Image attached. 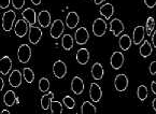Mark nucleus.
<instances>
[{
    "mask_svg": "<svg viewBox=\"0 0 156 114\" xmlns=\"http://www.w3.org/2000/svg\"><path fill=\"white\" fill-rule=\"evenodd\" d=\"M16 18V14L14 11L9 10V11L5 12L2 15V29L5 31H10L13 28L14 21Z\"/></svg>",
    "mask_w": 156,
    "mask_h": 114,
    "instance_id": "1",
    "label": "nucleus"
},
{
    "mask_svg": "<svg viewBox=\"0 0 156 114\" xmlns=\"http://www.w3.org/2000/svg\"><path fill=\"white\" fill-rule=\"evenodd\" d=\"M17 57H19L20 62L22 64H27L31 57V48H29L28 44H21L17 51Z\"/></svg>",
    "mask_w": 156,
    "mask_h": 114,
    "instance_id": "2",
    "label": "nucleus"
},
{
    "mask_svg": "<svg viewBox=\"0 0 156 114\" xmlns=\"http://www.w3.org/2000/svg\"><path fill=\"white\" fill-rule=\"evenodd\" d=\"M64 30H65V26L62 20H55L53 22V24H52V26H51L50 34L53 39H58L62 34Z\"/></svg>",
    "mask_w": 156,
    "mask_h": 114,
    "instance_id": "3",
    "label": "nucleus"
},
{
    "mask_svg": "<svg viewBox=\"0 0 156 114\" xmlns=\"http://www.w3.org/2000/svg\"><path fill=\"white\" fill-rule=\"evenodd\" d=\"M107 31V24L106 21H103L102 18H96L93 23V34L96 37L105 36Z\"/></svg>",
    "mask_w": 156,
    "mask_h": 114,
    "instance_id": "4",
    "label": "nucleus"
},
{
    "mask_svg": "<svg viewBox=\"0 0 156 114\" xmlns=\"http://www.w3.org/2000/svg\"><path fill=\"white\" fill-rule=\"evenodd\" d=\"M29 24L25 21V20H19V21L16 22L15 24V27H14V31H15V34L19 38H23V37L26 36L27 31L29 29Z\"/></svg>",
    "mask_w": 156,
    "mask_h": 114,
    "instance_id": "5",
    "label": "nucleus"
},
{
    "mask_svg": "<svg viewBox=\"0 0 156 114\" xmlns=\"http://www.w3.org/2000/svg\"><path fill=\"white\" fill-rule=\"evenodd\" d=\"M124 55L122 54L121 52H114L112 54L110 58V64H111V67L115 70H119V69L122 68L123 64H124Z\"/></svg>",
    "mask_w": 156,
    "mask_h": 114,
    "instance_id": "6",
    "label": "nucleus"
},
{
    "mask_svg": "<svg viewBox=\"0 0 156 114\" xmlns=\"http://www.w3.org/2000/svg\"><path fill=\"white\" fill-rule=\"evenodd\" d=\"M53 73L57 79L65 78L67 74V66L62 60H57L53 65Z\"/></svg>",
    "mask_w": 156,
    "mask_h": 114,
    "instance_id": "7",
    "label": "nucleus"
},
{
    "mask_svg": "<svg viewBox=\"0 0 156 114\" xmlns=\"http://www.w3.org/2000/svg\"><path fill=\"white\" fill-rule=\"evenodd\" d=\"M74 38H76V43L80 44V45H84L90 39V34H88L87 29L85 27H80L79 29H76Z\"/></svg>",
    "mask_w": 156,
    "mask_h": 114,
    "instance_id": "8",
    "label": "nucleus"
},
{
    "mask_svg": "<svg viewBox=\"0 0 156 114\" xmlns=\"http://www.w3.org/2000/svg\"><path fill=\"white\" fill-rule=\"evenodd\" d=\"M128 86V79L126 74H117L114 80V87L117 91H126Z\"/></svg>",
    "mask_w": 156,
    "mask_h": 114,
    "instance_id": "9",
    "label": "nucleus"
},
{
    "mask_svg": "<svg viewBox=\"0 0 156 114\" xmlns=\"http://www.w3.org/2000/svg\"><path fill=\"white\" fill-rule=\"evenodd\" d=\"M42 37V30L39 27L34 25L29 26V41L31 44H36L39 43L40 39Z\"/></svg>",
    "mask_w": 156,
    "mask_h": 114,
    "instance_id": "10",
    "label": "nucleus"
},
{
    "mask_svg": "<svg viewBox=\"0 0 156 114\" xmlns=\"http://www.w3.org/2000/svg\"><path fill=\"white\" fill-rule=\"evenodd\" d=\"M90 97L92 101L94 102H98L100 101L101 97H102V91H101L100 86L97 83H92L90 88Z\"/></svg>",
    "mask_w": 156,
    "mask_h": 114,
    "instance_id": "11",
    "label": "nucleus"
},
{
    "mask_svg": "<svg viewBox=\"0 0 156 114\" xmlns=\"http://www.w3.org/2000/svg\"><path fill=\"white\" fill-rule=\"evenodd\" d=\"M110 30L115 37H119L124 31V24L122 23V21H119V18H114L110 22Z\"/></svg>",
    "mask_w": 156,
    "mask_h": 114,
    "instance_id": "12",
    "label": "nucleus"
},
{
    "mask_svg": "<svg viewBox=\"0 0 156 114\" xmlns=\"http://www.w3.org/2000/svg\"><path fill=\"white\" fill-rule=\"evenodd\" d=\"M22 16H23L24 20L29 24V26L34 25L36 22H37L36 12H34V10L31 9V8H27V9L24 10V11L22 12Z\"/></svg>",
    "mask_w": 156,
    "mask_h": 114,
    "instance_id": "13",
    "label": "nucleus"
},
{
    "mask_svg": "<svg viewBox=\"0 0 156 114\" xmlns=\"http://www.w3.org/2000/svg\"><path fill=\"white\" fill-rule=\"evenodd\" d=\"M71 89L76 95H81L84 91V82L80 77H74L71 81Z\"/></svg>",
    "mask_w": 156,
    "mask_h": 114,
    "instance_id": "14",
    "label": "nucleus"
},
{
    "mask_svg": "<svg viewBox=\"0 0 156 114\" xmlns=\"http://www.w3.org/2000/svg\"><path fill=\"white\" fill-rule=\"evenodd\" d=\"M79 22H80V17H79L76 12H69V13L67 14L66 25L68 26V28H70V29L76 28V26H78Z\"/></svg>",
    "mask_w": 156,
    "mask_h": 114,
    "instance_id": "15",
    "label": "nucleus"
},
{
    "mask_svg": "<svg viewBox=\"0 0 156 114\" xmlns=\"http://www.w3.org/2000/svg\"><path fill=\"white\" fill-rule=\"evenodd\" d=\"M9 84L12 87L16 88V87L21 86L22 84V73L20 72V70H13L12 73L9 77Z\"/></svg>",
    "mask_w": 156,
    "mask_h": 114,
    "instance_id": "16",
    "label": "nucleus"
},
{
    "mask_svg": "<svg viewBox=\"0 0 156 114\" xmlns=\"http://www.w3.org/2000/svg\"><path fill=\"white\" fill-rule=\"evenodd\" d=\"M144 34H145V28L143 26H137L133 30V43L136 45H139L141 42L143 41L144 39Z\"/></svg>",
    "mask_w": 156,
    "mask_h": 114,
    "instance_id": "17",
    "label": "nucleus"
},
{
    "mask_svg": "<svg viewBox=\"0 0 156 114\" xmlns=\"http://www.w3.org/2000/svg\"><path fill=\"white\" fill-rule=\"evenodd\" d=\"M38 22H39L40 26L43 28H46L50 26L51 24V14L48 13V11L43 10L39 13L38 15Z\"/></svg>",
    "mask_w": 156,
    "mask_h": 114,
    "instance_id": "18",
    "label": "nucleus"
},
{
    "mask_svg": "<svg viewBox=\"0 0 156 114\" xmlns=\"http://www.w3.org/2000/svg\"><path fill=\"white\" fill-rule=\"evenodd\" d=\"M90 60V52L86 48H82L76 53V62L80 65H86Z\"/></svg>",
    "mask_w": 156,
    "mask_h": 114,
    "instance_id": "19",
    "label": "nucleus"
},
{
    "mask_svg": "<svg viewBox=\"0 0 156 114\" xmlns=\"http://www.w3.org/2000/svg\"><path fill=\"white\" fill-rule=\"evenodd\" d=\"M0 64H1V68H0L1 73H2L3 75L8 74V73L10 72V70H11V68H12L11 58H10L9 56H3L2 58L0 59Z\"/></svg>",
    "mask_w": 156,
    "mask_h": 114,
    "instance_id": "20",
    "label": "nucleus"
},
{
    "mask_svg": "<svg viewBox=\"0 0 156 114\" xmlns=\"http://www.w3.org/2000/svg\"><path fill=\"white\" fill-rule=\"evenodd\" d=\"M103 73H105V71H103L102 66H101L99 62H96V64L93 65L92 75H93V78H94V80H96V81L101 80V79L103 78Z\"/></svg>",
    "mask_w": 156,
    "mask_h": 114,
    "instance_id": "21",
    "label": "nucleus"
},
{
    "mask_svg": "<svg viewBox=\"0 0 156 114\" xmlns=\"http://www.w3.org/2000/svg\"><path fill=\"white\" fill-rule=\"evenodd\" d=\"M99 12H100L101 15L105 16L106 20H110L111 16L114 13V8H113V5L111 3H106V5H101Z\"/></svg>",
    "mask_w": 156,
    "mask_h": 114,
    "instance_id": "22",
    "label": "nucleus"
},
{
    "mask_svg": "<svg viewBox=\"0 0 156 114\" xmlns=\"http://www.w3.org/2000/svg\"><path fill=\"white\" fill-rule=\"evenodd\" d=\"M3 101L7 107H12L15 102H17V98L13 91H8L3 96Z\"/></svg>",
    "mask_w": 156,
    "mask_h": 114,
    "instance_id": "23",
    "label": "nucleus"
},
{
    "mask_svg": "<svg viewBox=\"0 0 156 114\" xmlns=\"http://www.w3.org/2000/svg\"><path fill=\"white\" fill-rule=\"evenodd\" d=\"M131 43H133V42H131L130 37H129L128 34H124V36L121 37L119 40V48H122L123 51H128L131 46Z\"/></svg>",
    "mask_w": 156,
    "mask_h": 114,
    "instance_id": "24",
    "label": "nucleus"
},
{
    "mask_svg": "<svg viewBox=\"0 0 156 114\" xmlns=\"http://www.w3.org/2000/svg\"><path fill=\"white\" fill-rule=\"evenodd\" d=\"M54 98V94L52 91L48 93L46 95H43L41 97V108L43 110H48L51 107V102Z\"/></svg>",
    "mask_w": 156,
    "mask_h": 114,
    "instance_id": "25",
    "label": "nucleus"
},
{
    "mask_svg": "<svg viewBox=\"0 0 156 114\" xmlns=\"http://www.w3.org/2000/svg\"><path fill=\"white\" fill-rule=\"evenodd\" d=\"M139 53H140L141 56L144 57V58L149 57L150 55L152 54V45L147 40L143 42L142 45L140 46V48H139Z\"/></svg>",
    "mask_w": 156,
    "mask_h": 114,
    "instance_id": "26",
    "label": "nucleus"
},
{
    "mask_svg": "<svg viewBox=\"0 0 156 114\" xmlns=\"http://www.w3.org/2000/svg\"><path fill=\"white\" fill-rule=\"evenodd\" d=\"M62 44L64 50L70 51L73 48V39H72V37L70 34H64L62 39Z\"/></svg>",
    "mask_w": 156,
    "mask_h": 114,
    "instance_id": "27",
    "label": "nucleus"
},
{
    "mask_svg": "<svg viewBox=\"0 0 156 114\" xmlns=\"http://www.w3.org/2000/svg\"><path fill=\"white\" fill-rule=\"evenodd\" d=\"M97 109L96 107H94L93 103H90V101H84L81 107V113L86 114V113H96Z\"/></svg>",
    "mask_w": 156,
    "mask_h": 114,
    "instance_id": "28",
    "label": "nucleus"
},
{
    "mask_svg": "<svg viewBox=\"0 0 156 114\" xmlns=\"http://www.w3.org/2000/svg\"><path fill=\"white\" fill-rule=\"evenodd\" d=\"M23 75H24V79L27 83L31 84L34 80V71L31 70L30 68H24L23 70Z\"/></svg>",
    "mask_w": 156,
    "mask_h": 114,
    "instance_id": "29",
    "label": "nucleus"
},
{
    "mask_svg": "<svg viewBox=\"0 0 156 114\" xmlns=\"http://www.w3.org/2000/svg\"><path fill=\"white\" fill-rule=\"evenodd\" d=\"M137 95H138V98L140 99L141 101H144L145 99L147 98V96H149V93H147V88L144 86V85H140V86L138 87Z\"/></svg>",
    "mask_w": 156,
    "mask_h": 114,
    "instance_id": "30",
    "label": "nucleus"
},
{
    "mask_svg": "<svg viewBox=\"0 0 156 114\" xmlns=\"http://www.w3.org/2000/svg\"><path fill=\"white\" fill-rule=\"evenodd\" d=\"M154 27H155V21L152 16H150V17H147V24H145V31H147V36H151L154 30Z\"/></svg>",
    "mask_w": 156,
    "mask_h": 114,
    "instance_id": "31",
    "label": "nucleus"
},
{
    "mask_svg": "<svg viewBox=\"0 0 156 114\" xmlns=\"http://www.w3.org/2000/svg\"><path fill=\"white\" fill-rule=\"evenodd\" d=\"M39 89L42 93H46L50 89V81L46 78H41L39 81Z\"/></svg>",
    "mask_w": 156,
    "mask_h": 114,
    "instance_id": "32",
    "label": "nucleus"
},
{
    "mask_svg": "<svg viewBox=\"0 0 156 114\" xmlns=\"http://www.w3.org/2000/svg\"><path fill=\"white\" fill-rule=\"evenodd\" d=\"M51 111L52 113H62V102L59 101H53L51 102Z\"/></svg>",
    "mask_w": 156,
    "mask_h": 114,
    "instance_id": "33",
    "label": "nucleus"
},
{
    "mask_svg": "<svg viewBox=\"0 0 156 114\" xmlns=\"http://www.w3.org/2000/svg\"><path fill=\"white\" fill-rule=\"evenodd\" d=\"M62 102H64V105H66L68 109H73V108L76 107V101L70 96H65L64 99H62Z\"/></svg>",
    "mask_w": 156,
    "mask_h": 114,
    "instance_id": "34",
    "label": "nucleus"
},
{
    "mask_svg": "<svg viewBox=\"0 0 156 114\" xmlns=\"http://www.w3.org/2000/svg\"><path fill=\"white\" fill-rule=\"evenodd\" d=\"M12 5L16 10H21L25 5V0H12Z\"/></svg>",
    "mask_w": 156,
    "mask_h": 114,
    "instance_id": "35",
    "label": "nucleus"
},
{
    "mask_svg": "<svg viewBox=\"0 0 156 114\" xmlns=\"http://www.w3.org/2000/svg\"><path fill=\"white\" fill-rule=\"evenodd\" d=\"M149 71H150V73H151L152 75L156 74V60H154V62H151V65H150V68H149Z\"/></svg>",
    "mask_w": 156,
    "mask_h": 114,
    "instance_id": "36",
    "label": "nucleus"
},
{
    "mask_svg": "<svg viewBox=\"0 0 156 114\" xmlns=\"http://www.w3.org/2000/svg\"><path fill=\"white\" fill-rule=\"evenodd\" d=\"M144 3L147 8L153 9V8L156 5V0H144Z\"/></svg>",
    "mask_w": 156,
    "mask_h": 114,
    "instance_id": "37",
    "label": "nucleus"
},
{
    "mask_svg": "<svg viewBox=\"0 0 156 114\" xmlns=\"http://www.w3.org/2000/svg\"><path fill=\"white\" fill-rule=\"evenodd\" d=\"M9 5H10V0H1V3H0L1 9H7Z\"/></svg>",
    "mask_w": 156,
    "mask_h": 114,
    "instance_id": "38",
    "label": "nucleus"
},
{
    "mask_svg": "<svg viewBox=\"0 0 156 114\" xmlns=\"http://www.w3.org/2000/svg\"><path fill=\"white\" fill-rule=\"evenodd\" d=\"M151 89H152V91H153V94L156 95V81H153V82L151 83Z\"/></svg>",
    "mask_w": 156,
    "mask_h": 114,
    "instance_id": "39",
    "label": "nucleus"
},
{
    "mask_svg": "<svg viewBox=\"0 0 156 114\" xmlns=\"http://www.w3.org/2000/svg\"><path fill=\"white\" fill-rule=\"evenodd\" d=\"M152 43H153V46L156 48V30L154 31L153 36H152Z\"/></svg>",
    "mask_w": 156,
    "mask_h": 114,
    "instance_id": "40",
    "label": "nucleus"
},
{
    "mask_svg": "<svg viewBox=\"0 0 156 114\" xmlns=\"http://www.w3.org/2000/svg\"><path fill=\"white\" fill-rule=\"evenodd\" d=\"M3 87H5V82H3V79H0V91H3Z\"/></svg>",
    "mask_w": 156,
    "mask_h": 114,
    "instance_id": "41",
    "label": "nucleus"
},
{
    "mask_svg": "<svg viewBox=\"0 0 156 114\" xmlns=\"http://www.w3.org/2000/svg\"><path fill=\"white\" fill-rule=\"evenodd\" d=\"M31 2H32V5H39L40 3H41V0H31Z\"/></svg>",
    "mask_w": 156,
    "mask_h": 114,
    "instance_id": "42",
    "label": "nucleus"
},
{
    "mask_svg": "<svg viewBox=\"0 0 156 114\" xmlns=\"http://www.w3.org/2000/svg\"><path fill=\"white\" fill-rule=\"evenodd\" d=\"M152 107H153L154 111H156V98L153 100V102H152Z\"/></svg>",
    "mask_w": 156,
    "mask_h": 114,
    "instance_id": "43",
    "label": "nucleus"
},
{
    "mask_svg": "<svg viewBox=\"0 0 156 114\" xmlns=\"http://www.w3.org/2000/svg\"><path fill=\"white\" fill-rule=\"evenodd\" d=\"M106 0H95V3L96 5H100V3H102V2H105Z\"/></svg>",
    "mask_w": 156,
    "mask_h": 114,
    "instance_id": "44",
    "label": "nucleus"
},
{
    "mask_svg": "<svg viewBox=\"0 0 156 114\" xmlns=\"http://www.w3.org/2000/svg\"><path fill=\"white\" fill-rule=\"evenodd\" d=\"M1 114H10V111H8V110H2Z\"/></svg>",
    "mask_w": 156,
    "mask_h": 114,
    "instance_id": "45",
    "label": "nucleus"
}]
</instances>
